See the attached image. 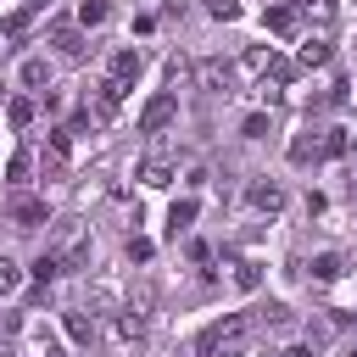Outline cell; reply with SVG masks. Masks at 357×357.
I'll return each mask as SVG.
<instances>
[{"mask_svg": "<svg viewBox=\"0 0 357 357\" xmlns=\"http://www.w3.org/2000/svg\"><path fill=\"white\" fill-rule=\"evenodd\" d=\"M173 117H178V95H173V89H162V95H151V100H145V112H139V128H145V134H162Z\"/></svg>", "mask_w": 357, "mask_h": 357, "instance_id": "6da1fadb", "label": "cell"}, {"mask_svg": "<svg viewBox=\"0 0 357 357\" xmlns=\"http://www.w3.org/2000/svg\"><path fill=\"white\" fill-rule=\"evenodd\" d=\"M240 335H245V318H240V312H234V318H218V324H206V329H201V340H195V346H201V351H206V357H212V351H218V346H229V340H240Z\"/></svg>", "mask_w": 357, "mask_h": 357, "instance_id": "7a4b0ae2", "label": "cell"}, {"mask_svg": "<svg viewBox=\"0 0 357 357\" xmlns=\"http://www.w3.org/2000/svg\"><path fill=\"white\" fill-rule=\"evenodd\" d=\"M6 218H11V223H22V229H33V223H50V206H45L39 195H11Z\"/></svg>", "mask_w": 357, "mask_h": 357, "instance_id": "3957f363", "label": "cell"}, {"mask_svg": "<svg viewBox=\"0 0 357 357\" xmlns=\"http://www.w3.org/2000/svg\"><path fill=\"white\" fill-rule=\"evenodd\" d=\"M195 78H201V89H212V95H229V89H234V67H229V61H201Z\"/></svg>", "mask_w": 357, "mask_h": 357, "instance_id": "277c9868", "label": "cell"}, {"mask_svg": "<svg viewBox=\"0 0 357 357\" xmlns=\"http://www.w3.org/2000/svg\"><path fill=\"white\" fill-rule=\"evenodd\" d=\"M139 67H145V61H139V50H117V56H112V78H117L123 89L139 78Z\"/></svg>", "mask_w": 357, "mask_h": 357, "instance_id": "5b68a950", "label": "cell"}, {"mask_svg": "<svg viewBox=\"0 0 357 357\" xmlns=\"http://www.w3.org/2000/svg\"><path fill=\"white\" fill-rule=\"evenodd\" d=\"M262 28H268V33H279V39H284V33H296V6H268Z\"/></svg>", "mask_w": 357, "mask_h": 357, "instance_id": "8992f818", "label": "cell"}, {"mask_svg": "<svg viewBox=\"0 0 357 357\" xmlns=\"http://www.w3.org/2000/svg\"><path fill=\"white\" fill-rule=\"evenodd\" d=\"M139 184H151V190H162V184H173V162H167V156H151V162L139 167Z\"/></svg>", "mask_w": 357, "mask_h": 357, "instance_id": "52a82bcc", "label": "cell"}, {"mask_svg": "<svg viewBox=\"0 0 357 357\" xmlns=\"http://www.w3.org/2000/svg\"><path fill=\"white\" fill-rule=\"evenodd\" d=\"M61 329H67V340H78V346L95 340V318H84V312H61Z\"/></svg>", "mask_w": 357, "mask_h": 357, "instance_id": "ba28073f", "label": "cell"}, {"mask_svg": "<svg viewBox=\"0 0 357 357\" xmlns=\"http://www.w3.org/2000/svg\"><path fill=\"white\" fill-rule=\"evenodd\" d=\"M117 106H123V84H117V78H106V84L95 89V112H100V117H112Z\"/></svg>", "mask_w": 357, "mask_h": 357, "instance_id": "9c48e42d", "label": "cell"}, {"mask_svg": "<svg viewBox=\"0 0 357 357\" xmlns=\"http://www.w3.org/2000/svg\"><path fill=\"white\" fill-rule=\"evenodd\" d=\"M251 206H257V212H279V206H284V190H279V184H251Z\"/></svg>", "mask_w": 357, "mask_h": 357, "instance_id": "30bf717a", "label": "cell"}, {"mask_svg": "<svg viewBox=\"0 0 357 357\" xmlns=\"http://www.w3.org/2000/svg\"><path fill=\"white\" fill-rule=\"evenodd\" d=\"M117 340H123V346H139V340H145V318H139V312H117Z\"/></svg>", "mask_w": 357, "mask_h": 357, "instance_id": "8fae6325", "label": "cell"}, {"mask_svg": "<svg viewBox=\"0 0 357 357\" xmlns=\"http://www.w3.org/2000/svg\"><path fill=\"white\" fill-rule=\"evenodd\" d=\"M56 45H61V56H84V33L73 28V22H56V33H50Z\"/></svg>", "mask_w": 357, "mask_h": 357, "instance_id": "7c38bea8", "label": "cell"}, {"mask_svg": "<svg viewBox=\"0 0 357 357\" xmlns=\"http://www.w3.org/2000/svg\"><path fill=\"white\" fill-rule=\"evenodd\" d=\"M190 223H195V201H173V212H167V234L178 240Z\"/></svg>", "mask_w": 357, "mask_h": 357, "instance_id": "4fadbf2b", "label": "cell"}, {"mask_svg": "<svg viewBox=\"0 0 357 357\" xmlns=\"http://www.w3.org/2000/svg\"><path fill=\"white\" fill-rule=\"evenodd\" d=\"M324 61H329V39H324V33H312V39L301 45V67H324Z\"/></svg>", "mask_w": 357, "mask_h": 357, "instance_id": "5bb4252c", "label": "cell"}, {"mask_svg": "<svg viewBox=\"0 0 357 357\" xmlns=\"http://www.w3.org/2000/svg\"><path fill=\"white\" fill-rule=\"evenodd\" d=\"M6 123H11V128H28V123H33V100H28V95H17V100L6 106Z\"/></svg>", "mask_w": 357, "mask_h": 357, "instance_id": "9a60e30c", "label": "cell"}, {"mask_svg": "<svg viewBox=\"0 0 357 357\" xmlns=\"http://www.w3.org/2000/svg\"><path fill=\"white\" fill-rule=\"evenodd\" d=\"M28 273H33L39 284H50V279L61 273V257H56V251H45V257H33V268H28Z\"/></svg>", "mask_w": 357, "mask_h": 357, "instance_id": "2e32d148", "label": "cell"}, {"mask_svg": "<svg viewBox=\"0 0 357 357\" xmlns=\"http://www.w3.org/2000/svg\"><path fill=\"white\" fill-rule=\"evenodd\" d=\"M22 84H28V89H45V84H50V67H45L39 56H33V61H22Z\"/></svg>", "mask_w": 357, "mask_h": 357, "instance_id": "e0dca14e", "label": "cell"}, {"mask_svg": "<svg viewBox=\"0 0 357 357\" xmlns=\"http://www.w3.org/2000/svg\"><path fill=\"white\" fill-rule=\"evenodd\" d=\"M346 145H351V139H346V128H329V134L318 139V156H346Z\"/></svg>", "mask_w": 357, "mask_h": 357, "instance_id": "ac0fdd59", "label": "cell"}, {"mask_svg": "<svg viewBox=\"0 0 357 357\" xmlns=\"http://www.w3.org/2000/svg\"><path fill=\"white\" fill-rule=\"evenodd\" d=\"M340 268H346V262H340L335 251H324V257H312V279H340Z\"/></svg>", "mask_w": 357, "mask_h": 357, "instance_id": "d6986e66", "label": "cell"}, {"mask_svg": "<svg viewBox=\"0 0 357 357\" xmlns=\"http://www.w3.org/2000/svg\"><path fill=\"white\" fill-rule=\"evenodd\" d=\"M245 67H251V73H268V67H273V45H251V50H245Z\"/></svg>", "mask_w": 357, "mask_h": 357, "instance_id": "ffe728a7", "label": "cell"}, {"mask_svg": "<svg viewBox=\"0 0 357 357\" xmlns=\"http://www.w3.org/2000/svg\"><path fill=\"white\" fill-rule=\"evenodd\" d=\"M240 134H245V139H268V112H245Z\"/></svg>", "mask_w": 357, "mask_h": 357, "instance_id": "44dd1931", "label": "cell"}, {"mask_svg": "<svg viewBox=\"0 0 357 357\" xmlns=\"http://www.w3.org/2000/svg\"><path fill=\"white\" fill-rule=\"evenodd\" d=\"M312 156H318V139H312V134L290 139V162H296V167H301V162H312Z\"/></svg>", "mask_w": 357, "mask_h": 357, "instance_id": "7402d4cb", "label": "cell"}, {"mask_svg": "<svg viewBox=\"0 0 357 357\" xmlns=\"http://www.w3.org/2000/svg\"><path fill=\"white\" fill-rule=\"evenodd\" d=\"M17 284H22V268H17L11 257H0V296H11Z\"/></svg>", "mask_w": 357, "mask_h": 357, "instance_id": "603a6c76", "label": "cell"}, {"mask_svg": "<svg viewBox=\"0 0 357 357\" xmlns=\"http://www.w3.org/2000/svg\"><path fill=\"white\" fill-rule=\"evenodd\" d=\"M301 11H307V17L318 22V28H329V22H335V6H329V0H307Z\"/></svg>", "mask_w": 357, "mask_h": 357, "instance_id": "cb8c5ba5", "label": "cell"}, {"mask_svg": "<svg viewBox=\"0 0 357 357\" xmlns=\"http://www.w3.org/2000/svg\"><path fill=\"white\" fill-rule=\"evenodd\" d=\"M234 284H240V290L251 296V290L262 284V268H257V262H240V273H234Z\"/></svg>", "mask_w": 357, "mask_h": 357, "instance_id": "d4e9b609", "label": "cell"}, {"mask_svg": "<svg viewBox=\"0 0 357 357\" xmlns=\"http://www.w3.org/2000/svg\"><path fill=\"white\" fill-rule=\"evenodd\" d=\"M78 22H84V28L106 22V0H84V6H78Z\"/></svg>", "mask_w": 357, "mask_h": 357, "instance_id": "484cf974", "label": "cell"}, {"mask_svg": "<svg viewBox=\"0 0 357 357\" xmlns=\"http://www.w3.org/2000/svg\"><path fill=\"white\" fill-rule=\"evenodd\" d=\"M50 156H56V162H67V156H73V139H67V128H50Z\"/></svg>", "mask_w": 357, "mask_h": 357, "instance_id": "4316f807", "label": "cell"}, {"mask_svg": "<svg viewBox=\"0 0 357 357\" xmlns=\"http://www.w3.org/2000/svg\"><path fill=\"white\" fill-rule=\"evenodd\" d=\"M28 167H33V156H28V151H17V156H11V167H6V173H11V184H28Z\"/></svg>", "mask_w": 357, "mask_h": 357, "instance_id": "83f0119b", "label": "cell"}, {"mask_svg": "<svg viewBox=\"0 0 357 357\" xmlns=\"http://www.w3.org/2000/svg\"><path fill=\"white\" fill-rule=\"evenodd\" d=\"M28 17H33V6H22V11H11V17H6V39H17V33L28 28Z\"/></svg>", "mask_w": 357, "mask_h": 357, "instance_id": "f1b7e54d", "label": "cell"}, {"mask_svg": "<svg viewBox=\"0 0 357 357\" xmlns=\"http://www.w3.org/2000/svg\"><path fill=\"white\" fill-rule=\"evenodd\" d=\"M206 11H212V17H218V22H234V17H240V0H212V6H206Z\"/></svg>", "mask_w": 357, "mask_h": 357, "instance_id": "f546056e", "label": "cell"}, {"mask_svg": "<svg viewBox=\"0 0 357 357\" xmlns=\"http://www.w3.org/2000/svg\"><path fill=\"white\" fill-rule=\"evenodd\" d=\"M268 73H273V84H290V78H296V67H290L284 56H273V67H268Z\"/></svg>", "mask_w": 357, "mask_h": 357, "instance_id": "4dcf8cb0", "label": "cell"}, {"mask_svg": "<svg viewBox=\"0 0 357 357\" xmlns=\"http://www.w3.org/2000/svg\"><path fill=\"white\" fill-rule=\"evenodd\" d=\"M128 257H134V262H145V257H151V240H139V234H134V240H128Z\"/></svg>", "mask_w": 357, "mask_h": 357, "instance_id": "1f68e13d", "label": "cell"}, {"mask_svg": "<svg viewBox=\"0 0 357 357\" xmlns=\"http://www.w3.org/2000/svg\"><path fill=\"white\" fill-rule=\"evenodd\" d=\"M212 357H245V351H240V340H229V346H218Z\"/></svg>", "mask_w": 357, "mask_h": 357, "instance_id": "d6a6232c", "label": "cell"}, {"mask_svg": "<svg viewBox=\"0 0 357 357\" xmlns=\"http://www.w3.org/2000/svg\"><path fill=\"white\" fill-rule=\"evenodd\" d=\"M284 357H312V351H307V346H290V351H284Z\"/></svg>", "mask_w": 357, "mask_h": 357, "instance_id": "836d02e7", "label": "cell"}, {"mask_svg": "<svg viewBox=\"0 0 357 357\" xmlns=\"http://www.w3.org/2000/svg\"><path fill=\"white\" fill-rule=\"evenodd\" d=\"M284 6H307V0H284Z\"/></svg>", "mask_w": 357, "mask_h": 357, "instance_id": "e575fe53", "label": "cell"}, {"mask_svg": "<svg viewBox=\"0 0 357 357\" xmlns=\"http://www.w3.org/2000/svg\"><path fill=\"white\" fill-rule=\"evenodd\" d=\"M346 151H351V156H357V139H351V145H346Z\"/></svg>", "mask_w": 357, "mask_h": 357, "instance_id": "d590c367", "label": "cell"}, {"mask_svg": "<svg viewBox=\"0 0 357 357\" xmlns=\"http://www.w3.org/2000/svg\"><path fill=\"white\" fill-rule=\"evenodd\" d=\"M351 201H357V184H351Z\"/></svg>", "mask_w": 357, "mask_h": 357, "instance_id": "8d00e7d4", "label": "cell"}]
</instances>
